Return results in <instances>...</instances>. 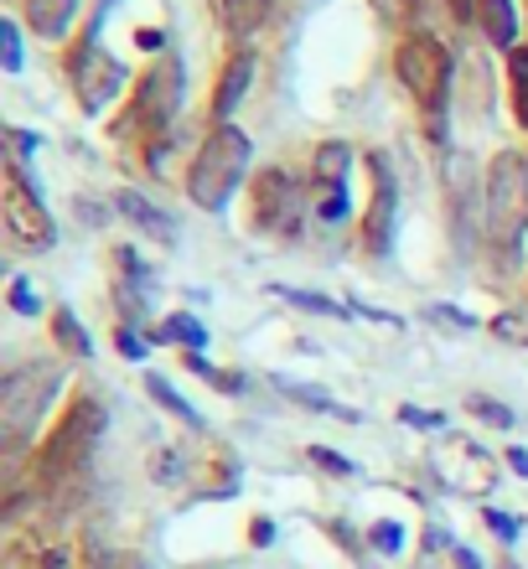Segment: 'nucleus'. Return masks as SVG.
<instances>
[{
  "instance_id": "f257e3e1",
  "label": "nucleus",
  "mask_w": 528,
  "mask_h": 569,
  "mask_svg": "<svg viewBox=\"0 0 528 569\" xmlns=\"http://www.w3.org/2000/svg\"><path fill=\"white\" fill-rule=\"evenodd\" d=\"M482 223L498 264L514 270L528 239V156H518V150H498L492 156L487 192H482Z\"/></svg>"
},
{
  "instance_id": "f03ea898",
  "label": "nucleus",
  "mask_w": 528,
  "mask_h": 569,
  "mask_svg": "<svg viewBox=\"0 0 528 569\" xmlns=\"http://www.w3.org/2000/svg\"><path fill=\"white\" fill-rule=\"evenodd\" d=\"M249 156H255V146H249V136H243L239 124H212L208 140H202V150H197L192 171H187V197H192L197 208L208 212H223L228 197L239 192L243 171H249Z\"/></svg>"
},
{
  "instance_id": "7ed1b4c3",
  "label": "nucleus",
  "mask_w": 528,
  "mask_h": 569,
  "mask_svg": "<svg viewBox=\"0 0 528 569\" xmlns=\"http://www.w3.org/2000/svg\"><path fill=\"white\" fill-rule=\"evenodd\" d=\"M104 405L99 399H73L68 405V415H62L58 425H52V435L42 440V450H37V477L42 481H62V477H78L83 466L93 461V446L104 440Z\"/></svg>"
},
{
  "instance_id": "20e7f679",
  "label": "nucleus",
  "mask_w": 528,
  "mask_h": 569,
  "mask_svg": "<svg viewBox=\"0 0 528 569\" xmlns=\"http://www.w3.org/2000/svg\"><path fill=\"white\" fill-rule=\"evenodd\" d=\"M58 389H62L58 362H27V368L6 373V383H0V435H6V450H21L37 435L47 405L58 399Z\"/></svg>"
},
{
  "instance_id": "39448f33",
  "label": "nucleus",
  "mask_w": 528,
  "mask_h": 569,
  "mask_svg": "<svg viewBox=\"0 0 528 569\" xmlns=\"http://www.w3.org/2000/svg\"><path fill=\"white\" fill-rule=\"evenodd\" d=\"M393 68H399V83L415 93V104L440 130V109H446V93H451V52H446V42L430 37V31H409L399 52H393Z\"/></svg>"
},
{
  "instance_id": "423d86ee",
  "label": "nucleus",
  "mask_w": 528,
  "mask_h": 569,
  "mask_svg": "<svg viewBox=\"0 0 528 569\" xmlns=\"http://www.w3.org/2000/svg\"><path fill=\"white\" fill-rule=\"evenodd\" d=\"M249 223L259 233H275V239H296L301 233V218H306V187L301 177H290L286 166H270L249 181Z\"/></svg>"
},
{
  "instance_id": "0eeeda50",
  "label": "nucleus",
  "mask_w": 528,
  "mask_h": 569,
  "mask_svg": "<svg viewBox=\"0 0 528 569\" xmlns=\"http://www.w3.org/2000/svg\"><path fill=\"white\" fill-rule=\"evenodd\" d=\"M181 89H187V73H181V58L167 52V58L151 62V73L140 78L136 99H130V130H146V136H161L181 109Z\"/></svg>"
},
{
  "instance_id": "6e6552de",
  "label": "nucleus",
  "mask_w": 528,
  "mask_h": 569,
  "mask_svg": "<svg viewBox=\"0 0 528 569\" xmlns=\"http://www.w3.org/2000/svg\"><path fill=\"white\" fill-rule=\"evenodd\" d=\"M0 218H6V233H11L21 249H52L58 243V223L47 218V202L31 192L21 161L11 166V181H6V197H0Z\"/></svg>"
},
{
  "instance_id": "1a4fd4ad",
  "label": "nucleus",
  "mask_w": 528,
  "mask_h": 569,
  "mask_svg": "<svg viewBox=\"0 0 528 569\" xmlns=\"http://www.w3.org/2000/svg\"><path fill=\"white\" fill-rule=\"evenodd\" d=\"M430 466H436V477L461 497H487L492 487H498V461H492L482 446H471L467 435L440 440L436 456H430Z\"/></svg>"
},
{
  "instance_id": "9d476101",
  "label": "nucleus",
  "mask_w": 528,
  "mask_h": 569,
  "mask_svg": "<svg viewBox=\"0 0 528 569\" xmlns=\"http://www.w3.org/2000/svg\"><path fill=\"white\" fill-rule=\"evenodd\" d=\"M368 212H362V239L373 254H389L393 249V223H399V177H393V161L383 150L368 156Z\"/></svg>"
},
{
  "instance_id": "9b49d317",
  "label": "nucleus",
  "mask_w": 528,
  "mask_h": 569,
  "mask_svg": "<svg viewBox=\"0 0 528 569\" xmlns=\"http://www.w3.org/2000/svg\"><path fill=\"white\" fill-rule=\"evenodd\" d=\"M73 89H78V104H83V114H99V109H104L109 99L124 89V62L109 58L104 47L89 37V42L73 52Z\"/></svg>"
},
{
  "instance_id": "f8f14e48",
  "label": "nucleus",
  "mask_w": 528,
  "mask_h": 569,
  "mask_svg": "<svg viewBox=\"0 0 528 569\" xmlns=\"http://www.w3.org/2000/svg\"><path fill=\"white\" fill-rule=\"evenodd\" d=\"M348 166H352V150L348 140H327L317 146V187H321V223H342L348 218Z\"/></svg>"
},
{
  "instance_id": "ddd939ff",
  "label": "nucleus",
  "mask_w": 528,
  "mask_h": 569,
  "mask_svg": "<svg viewBox=\"0 0 528 569\" xmlns=\"http://www.w3.org/2000/svg\"><path fill=\"white\" fill-rule=\"evenodd\" d=\"M31 569H114L99 539H58L37 549V565Z\"/></svg>"
},
{
  "instance_id": "4468645a",
  "label": "nucleus",
  "mask_w": 528,
  "mask_h": 569,
  "mask_svg": "<svg viewBox=\"0 0 528 569\" xmlns=\"http://www.w3.org/2000/svg\"><path fill=\"white\" fill-rule=\"evenodd\" d=\"M249 83H255V52H233L228 68H223V78H218V93H212V114H218V124L233 120V109L243 104Z\"/></svg>"
},
{
  "instance_id": "2eb2a0df",
  "label": "nucleus",
  "mask_w": 528,
  "mask_h": 569,
  "mask_svg": "<svg viewBox=\"0 0 528 569\" xmlns=\"http://www.w3.org/2000/svg\"><path fill=\"white\" fill-rule=\"evenodd\" d=\"M114 208H120L124 218L140 228V233H151L156 243H177V223H171V218L156 208V202H146L140 192H120V197H114Z\"/></svg>"
},
{
  "instance_id": "dca6fc26",
  "label": "nucleus",
  "mask_w": 528,
  "mask_h": 569,
  "mask_svg": "<svg viewBox=\"0 0 528 569\" xmlns=\"http://www.w3.org/2000/svg\"><path fill=\"white\" fill-rule=\"evenodd\" d=\"M477 21H482L487 31V42L502 47V52H514L518 47V11H514V0H482L477 6Z\"/></svg>"
},
{
  "instance_id": "f3484780",
  "label": "nucleus",
  "mask_w": 528,
  "mask_h": 569,
  "mask_svg": "<svg viewBox=\"0 0 528 569\" xmlns=\"http://www.w3.org/2000/svg\"><path fill=\"white\" fill-rule=\"evenodd\" d=\"M73 16H78V0H27V21L37 37H62V31L73 27Z\"/></svg>"
},
{
  "instance_id": "a211bd4d",
  "label": "nucleus",
  "mask_w": 528,
  "mask_h": 569,
  "mask_svg": "<svg viewBox=\"0 0 528 569\" xmlns=\"http://www.w3.org/2000/svg\"><path fill=\"white\" fill-rule=\"evenodd\" d=\"M270 383H275V389H280V393H286V399H296V405H306V409H321V415H337V420H358L352 409H342V405H337L332 393L311 389V383H301V378H280V373H275Z\"/></svg>"
},
{
  "instance_id": "6ab92c4d",
  "label": "nucleus",
  "mask_w": 528,
  "mask_h": 569,
  "mask_svg": "<svg viewBox=\"0 0 528 569\" xmlns=\"http://www.w3.org/2000/svg\"><path fill=\"white\" fill-rule=\"evenodd\" d=\"M265 16H270V0H223V27L233 37H249V31L265 27Z\"/></svg>"
},
{
  "instance_id": "aec40b11",
  "label": "nucleus",
  "mask_w": 528,
  "mask_h": 569,
  "mask_svg": "<svg viewBox=\"0 0 528 569\" xmlns=\"http://www.w3.org/2000/svg\"><path fill=\"white\" fill-rule=\"evenodd\" d=\"M270 296L290 300L296 311H317V316H348V311H352V306H342V300L317 296V290H296V284H270Z\"/></svg>"
},
{
  "instance_id": "412c9836",
  "label": "nucleus",
  "mask_w": 528,
  "mask_h": 569,
  "mask_svg": "<svg viewBox=\"0 0 528 569\" xmlns=\"http://www.w3.org/2000/svg\"><path fill=\"white\" fill-rule=\"evenodd\" d=\"M52 337H58V347L68 352V358H89L93 342H89V331L78 327V316L62 306V311H52Z\"/></svg>"
},
{
  "instance_id": "4be33fe9",
  "label": "nucleus",
  "mask_w": 528,
  "mask_h": 569,
  "mask_svg": "<svg viewBox=\"0 0 528 569\" xmlns=\"http://www.w3.org/2000/svg\"><path fill=\"white\" fill-rule=\"evenodd\" d=\"M146 393H151V399H156V405H161V409H167V415H177L181 425H192V430H197V425H202V415H197V409L187 405V399H181V393L171 389V383H167V378H161V373H151V378H146Z\"/></svg>"
},
{
  "instance_id": "5701e85b",
  "label": "nucleus",
  "mask_w": 528,
  "mask_h": 569,
  "mask_svg": "<svg viewBox=\"0 0 528 569\" xmlns=\"http://www.w3.org/2000/svg\"><path fill=\"white\" fill-rule=\"evenodd\" d=\"M156 337H161V342H181V347H208V327H202V321H197V316H167V321H161V331H156Z\"/></svg>"
},
{
  "instance_id": "b1692460",
  "label": "nucleus",
  "mask_w": 528,
  "mask_h": 569,
  "mask_svg": "<svg viewBox=\"0 0 528 569\" xmlns=\"http://www.w3.org/2000/svg\"><path fill=\"white\" fill-rule=\"evenodd\" d=\"M508 83H514L518 124L528 130V47H514V52H508Z\"/></svg>"
},
{
  "instance_id": "393cba45",
  "label": "nucleus",
  "mask_w": 528,
  "mask_h": 569,
  "mask_svg": "<svg viewBox=\"0 0 528 569\" xmlns=\"http://www.w3.org/2000/svg\"><path fill=\"white\" fill-rule=\"evenodd\" d=\"M187 368H192L197 378H208V383H212L218 393H239V389H243V378H239V373H223V368H212V362H202L197 352L187 358Z\"/></svg>"
},
{
  "instance_id": "a878e982",
  "label": "nucleus",
  "mask_w": 528,
  "mask_h": 569,
  "mask_svg": "<svg viewBox=\"0 0 528 569\" xmlns=\"http://www.w3.org/2000/svg\"><path fill=\"white\" fill-rule=\"evenodd\" d=\"M467 409H471V415H477V420L498 425V430H508V425H514V409H508V405H498V399H487V393H471V399H467Z\"/></svg>"
},
{
  "instance_id": "bb28decb",
  "label": "nucleus",
  "mask_w": 528,
  "mask_h": 569,
  "mask_svg": "<svg viewBox=\"0 0 528 569\" xmlns=\"http://www.w3.org/2000/svg\"><path fill=\"white\" fill-rule=\"evenodd\" d=\"M0 62H6V73H21V27L11 16L0 21Z\"/></svg>"
},
{
  "instance_id": "cd10ccee",
  "label": "nucleus",
  "mask_w": 528,
  "mask_h": 569,
  "mask_svg": "<svg viewBox=\"0 0 528 569\" xmlns=\"http://www.w3.org/2000/svg\"><path fill=\"white\" fill-rule=\"evenodd\" d=\"M492 337H502V342H518V347H528V316H524V311L492 316Z\"/></svg>"
},
{
  "instance_id": "c85d7f7f",
  "label": "nucleus",
  "mask_w": 528,
  "mask_h": 569,
  "mask_svg": "<svg viewBox=\"0 0 528 569\" xmlns=\"http://www.w3.org/2000/svg\"><path fill=\"white\" fill-rule=\"evenodd\" d=\"M368 543H373L378 555H399V549H405V528H399V523H389V518H383V523H373V528H368Z\"/></svg>"
},
{
  "instance_id": "c756f323",
  "label": "nucleus",
  "mask_w": 528,
  "mask_h": 569,
  "mask_svg": "<svg viewBox=\"0 0 528 569\" xmlns=\"http://www.w3.org/2000/svg\"><path fill=\"white\" fill-rule=\"evenodd\" d=\"M306 456H311V461L321 466V471H332V477H358V466L348 461V456H342V450H327V446H311L306 450Z\"/></svg>"
},
{
  "instance_id": "7c9ffc66",
  "label": "nucleus",
  "mask_w": 528,
  "mask_h": 569,
  "mask_svg": "<svg viewBox=\"0 0 528 569\" xmlns=\"http://www.w3.org/2000/svg\"><path fill=\"white\" fill-rule=\"evenodd\" d=\"M11 306L21 316H37V296H31V280H27V274H16V280H11Z\"/></svg>"
},
{
  "instance_id": "2f4dec72",
  "label": "nucleus",
  "mask_w": 528,
  "mask_h": 569,
  "mask_svg": "<svg viewBox=\"0 0 528 569\" xmlns=\"http://www.w3.org/2000/svg\"><path fill=\"white\" fill-rule=\"evenodd\" d=\"M399 420H405L409 430H440V425H446V420H440V415H430V409H415V405H405V409H399Z\"/></svg>"
},
{
  "instance_id": "473e14b6",
  "label": "nucleus",
  "mask_w": 528,
  "mask_h": 569,
  "mask_svg": "<svg viewBox=\"0 0 528 569\" xmlns=\"http://www.w3.org/2000/svg\"><path fill=\"white\" fill-rule=\"evenodd\" d=\"M482 518H487V528H492V533H498V539H502V543H514V539H518V523H514V518H508V512H498V508H487V512H482Z\"/></svg>"
},
{
  "instance_id": "72a5a7b5",
  "label": "nucleus",
  "mask_w": 528,
  "mask_h": 569,
  "mask_svg": "<svg viewBox=\"0 0 528 569\" xmlns=\"http://www.w3.org/2000/svg\"><path fill=\"white\" fill-rule=\"evenodd\" d=\"M114 342H120V358H130V362L146 358V342L136 337V327H120V337H114Z\"/></svg>"
},
{
  "instance_id": "f704fd0d",
  "label": "nucleus",
  "mask_w": 528,
  "mask_h": 569,
  "mask_svg": "<svg viewBox=\"0 0 528 569\" xmlns=\"http://www.w3.org/2000/svg\"><path fill=\"white\" fill-rule=\"evenodd\" d=\"M430 316H436V321H446V327H456V331H471V327H477L467 311H451V306H436Z\"/></svg>"
},
{
  "instance_id": "c9c22d12",
  "label": "nucleus",
  "mask_w": 528,
  "mask_h": 569,
  "mask_svg": "<svg viewBox=\"0 0 528 569\" xmlns=\"http://www.w3.org/2000/svg\"><path fill=\"white\" fill-rule=\"evenodd\" d=\"M6 136H11V150H16V156H31V150H37V136H31V130H16V124H11Z\"/></svg>"
},
{
  "instance_id": "e433bc0d",
  "label": "nucleus",
  "mask_w": 528,
  "mask_h": 569,
  "mask_svg": "<svg viewBox=\"0 0 528 569\" xmlns=\"http://www.w3.org/2000/svg\"><path fill=\"white\" fill-rule=\"evenodd\" d=\"M446 6H451L456 21H477V6H482V0H446Z\"/></svg>"
},
{
  "instance_id": "4c0bfd02",
  "label": "nucleus",
  "mask_w": 528,
  "mask_h": 569,
  "mask_svg": "<svg viewBox=\"0 0 528 569\" xmlns=\"http://www.w3.org/2000/svg\"><path fill=\"white\" fill-rule=\"evenodd\" d=\"M451 555H456V565H461V569H482V559H477V555H471V549H467V543H456V549H451Z\"/></svg>"
},
{
  "instance_id": "58836bf2",
  "label": "nucleus",
  "mask_w": 528,
  "mask_h": 569,
  "mask_svg": "<svg viewBox=\"0 0 528 569\" xmlns=\"http://www.w3.org/2000/svg\"><path fill=\"white\" fill-rule=\"evenodd\" d=\"M78 212H83V218H89L93 228H99V223H109L104 212H99V202H83V197H78Z\"/></svg>"
},
{
  "instance_id": "ea45409f",
  "label": "nucleus",
  "mask_w": 528,
  "mask_h": 569,
  "mask_svg": "<svg viewBox=\"0 0 528 569\" xmlns=\"http://www.w3.org/2000/svg\"><path fill=\"white\" fill-rule=\"evenodd\" d=\"M508 466H514L518 477H528V450H524V446H514V450H508Z\"/></svg>"
},
{
  "instance_id": "a19ab883",
  "label": "nucleus",
  "mask_w": 528,
  "mask_h": 569,
  "mask_svg": "<svg viewBox=\"0 0 528 569\" xmlns=\"http://www.w3.org/2000/svg\"><path fill=\"white\" fill-rule=\"evenodd\" d=\"M275 539V523H265V518H259V523H255V543H259V549H265V543H270Z\"/></svg>"
},
{
  "instance_id": "79ce46f5",
  "label": "nucleus",
  "mask_w": 528,
  "mask_h": 569,
  "mask_svg": "<svg viewBox=\"0 0 528 569\" xmlns=\"http://www.w3.org/2000/svg\"><path fill=\"white\" fill-rule=\"evenodd\" d=\"M502 569H518V565H514V559H502Z\"/></svg>"
},
{
  "instance_id": "37998d69",
  "label": "nucleus",
  "mask_w": 528,
  "mask_h": 569,
  "mask_svg": "<svg viewBox=\"0 0 528 569\" xmlns=\"http://www.w3.org/2000/svg\"><path fill=\"white\" fill-rule=\"evenodd\" d=\"M202 569H228V565H202Z\"/></svg>"
},
{
  "instance_id": "c03bdc74",
  "label": "nucleus",
  "mask_w": 528,
  "mask_h": 569,
  "mask_svg": "<svg viewBox=\"0 0 528 569\" xmlns=\"http://www.w3.org/2000/svg\"><path fill=\"white\" fill-rule=\"evenodd\" d=\"M114 569H140V565H114Z\"/></svg>"
}]
</instances>
